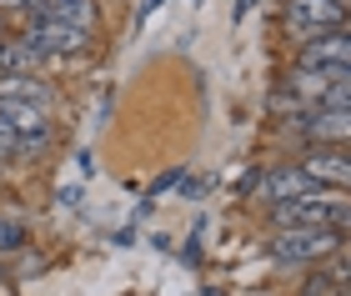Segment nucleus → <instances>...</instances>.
I'll return each instance as SVG.
<instances>
[{
  "label": "nucleus",
  "mask_w": 351,
  "mask_h": 296,
  "mask_svg": "<svg viewBox=\"0 0 351 296\" xmlns=\"http://www.w3.org/2000/svg\"><path fill=\"white\" fill-rule=\"evenodd\" d=\"M156 5H166V0H146V5H141V15H136V21H146V15H151Z\"/></svg>",
  "instance_id": "17"
},
{
  "label": "nucleus",
  "mask_w": 351,
  "mask_h": 296,
  "mask_svg": "<svg viewBox=\"0 0 351 296\" xmlns=\"http://www.w3.org/2000/svg\"><path fill=\"white\" fill-rule=\"evenodd\" d=\"M337 251H346V236L326 226H311V231H271L266 236V261H276V267H326Z\"/></svg>",
  "instance_id": "1"
},
{
  "label": "nucleus",
  "mask_w": 351,
  "mask_h": 296,
  "mask_svg": "<svg viewBox=\"0 0 351 296\" xmlns=\"http://www.w3.org/2000/svg\"><path fill=\"white\" fill-rule=\"evenodd\" d=\"M25 241H30V226L21 221V216H5V211H0V256L25 251Z\"/></svg>",
  "instance_id": "11"
},
{
  "label": "nucleus",
  "mask_w": 351,
  "mask_h": 296,
  "mask_svg": "<svg viewBox=\"0 0 351 296\" xmlns=\"http://www.w3.org/2000/svg\"><path fill=\"white\" fill-rule=\"evenodd\" d=\"M0 36H10V21H5V15H0Z\"/></svg>",
  "instance_id": "18"
},
{
  "label": "nucleus",
  "mask_w": 351,
  "mask_h": 296,
  "mask_svg": "<svg viewBox=\"0 0 351 296\" xmlns=\"http://www.w3.org/2000/svg\"><path fill=\"white\" fill-rule=\"evenodd\" d=\"M281 25L291 40H311L326 30H346V0H286Z\"/></svg>",
  "instance_id": "2"
},
{
  "label": "nucleus",
  "mask_w": 351,
  "mask_h": 296,
  "mask_svg": "<svg viewBox=\"0 0 351 296\" xmlns=\"http://www.w3.org/2000/svg\"><path fill=\"white\" fill-rule=\"evenodd\" d=\"M181 261H186V267H196V261H201V231H191V236H186V251H181Z\"/></svg>",
  "instance_id": "15"
},
{
  "label": "nucleus",
  "mask_w": 351,
  "mask_h": 296,
  "mask_svg": "<svg viewBox=\"0 0 351 296\" xmlns=\"http://www.w3.org/2000/svg\"><path fill=\"white\" fill-rule=\"evenodd\" d=\"M306 191H322V186H311L296 166H256V181H251V196H256L261 206L296 201V196H306Z\"/></svg>",
  "instance_id": "5"
},
{
  "label": "nucleus",
  "mask_w": 351,
  "mask_h": 296,
  "mask_svg": "<svg viewBox=\"0 0 351 296\" xmlns=\"http://www.w3.org/2000/svg\"><path fill=\"white\" fill-rule=\"evenodd\" d=\"M0 126H5L10 136H30V131H45L56 126L45 111H36V106H15V101H0Z\"/></svg>",
  "instance_id": "10"
},
{
  "label": "nucleus",
  "mask_w": 351,
  "mask_h": 296,
  "mask_svg": "<svg viewBox=\"0 0 351 296\" xmlns=\"http://www.w3.org/2000/svg\"><path fill=\"white\" fill-rule=\"evenodd\" d=\"M181 176H186V171H181V166H171V171H166V176H156V181H151V191H146V201H151V206H156V196H161V191H171V186H181Z\"/></svg>",
  "instance_id": "13"
},
{
  "label": "nucleus",
  "mask_w": 351,
  "mask_h": 296,
  "mask_svg": "<svg viewBox=\"0 0 351 296\" xmlns=\"http://www.w3.org/2000/svg\"><path fill=\"white\" fill-rule=\"evenodd\" d=\"M337 291H346V286L326 267H311L306 276H301V286H296V296H337Z\"/></svg>",
  "instance_id": "12"
},
{
  "label": "nucleus",
  "mask_w": 351,
  "mask_h": 296,
  "mask_svg": "<svg viewBox=\"0 0 351 296\" xmlns=\"http://www.w3.org/2000/svg\"><path fill=\"white\" fill-rule=\"evenodd\" d=\"M0 75H40V56L15 36H0Z\"/></svg>",
  "instance_id": "9"
},
{
  "label": "nucleus",
  "mask_w": 351,
  "mask_h": 296,
  "mask_svg": "<svg viewBox=\"0 0 351 296\" xmlns=\"http://www.w3.org/2000/svg\"><path fill=\"white\" fill-rule=\"evenodd\" d=\"M296 171L306 176L311 186H331V191H346V181H351V151L346 146H311V151H301V161Z\"/></svg>",
  "instance_id": "4"
},
{
  "label": "nucleus",
  "mask_w": 351,
  "mask_h": 296,
  "mask_svg": "<svg viewBox=\"0 0 351 296\" xmlns=\"http://www.w3.org/2000/svg\"><path fill=\"white\" fill-rule=\"evenodd\" d=\"M291 66H306V71H331V66H351V36L346 30H326V36H311L296 45V60Z\"/></svg>",
  "instance_id": "6"
},
{
  "label": "nucleus",
  "mask_w": 351,
  "mask_h": 296,
  "mask_svg": "<svg viewBox=\"0 0 351 296\" xmlns=\"http://www.w3.org/2000/svg\"><path fill=\"white\" fill-rule=\"evenodd\" d=\"M337 296H346V291H337Z\"/></svg>",
  "instance_id": "20"
},
{
  "label": "nucleus",
  "mask_w": 351,
  "mask_h": 296,
  "mask_svg": "<svg viewBox=\"0 0 351 296\" xmlns=\"http://www.w3.org/2000/svg\"><path fill=\"white\" fill-rule=\"evenodd\" d=\"M36 15L56 21V25H71V30H86V36L101 30V0H40Z\"/></svg>",
  "instance_id": "7"
},
{
  "label": "nucleus",
  "mask_w": 351,
  "mask_h": 296,
  "mask_svg": "<svg viewBox=\"0 0 351 296\" xmlns=\"http://www.w3.org/2000/svg\"><path fill=\"white\" fill-rule=\"evenodd\" d=\"M0 101L36 106V111L51 116L56 111V86L45 81V75H0Z\"/></svg>",
  "instance_id": "8"
},
{
  "label": "nucleus",
  "mask_w": 351,
  "mask_h": 296,
  "mask_svg": "<svg viewBox=\"0 0 351 296\" xmlns=\"http://www.w3.org/2000/svg\"><path fill=\"white\" fill-rule=\"evenodd\" d=\"M0 282H5V271H0Z\"/></svg>",
  "instance_id": "19"
},
{
  "label": "nucleus",
  "mask_w": 351,
  "mask_h": 296,
  "mask_svg": "<svg viewBox=\"0 0 351 296\" xmlns=\"http://www.w3.org/2000/svg\"><path fill=\"white\" fill-rule=\"evenodd\" d=\"M30 51H36L40 60H51V56H60V60H71V56H86L90 45H95V36H86V30H71V25H56V21H40V15H30V21L15 30Z\"/></svg>",
  "instance_id": "3"
},
{
  "label": "nucleus",
  "mask_w": 351,
  "mask_h": 296,
  "mask_svg": "<svg viewBox=\"0 0 351 296\" xmlns=\"http://www.w3.org/2000/svg\"><path fill=\"white\" fill-rule=\"evenodd\" d=\"M36 5H40V0H0V15H10V10H21V15H25V21H30V15H36Z\"/></svg>",
  "instance_id": "14"
},
{
  "label": "nucleus",
  "mask_w": 351,
  "mask_h": 296,
  "mask_svg": "<svg viewBox=\"0 0 351 296\" xmlns=\"http://www.w3.org/2000/svg\"><path fill=\"white\" fill-rule=\"evenodd\" d=\"M56 201H60V206H81V186H60Z\"/></svg>",
  "instance_id": "16"
}]
</instances>
